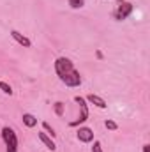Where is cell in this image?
I'll return each mask as SVG.
<instances>
[{"label":"cell","instance_id":"cell-7","mask_svg":"<svg viewBox=\"0 0 150 152\" xmlns=\"http://www.w3.org/2000/svg\"><path fill=\"white\" fill-rule=\"evenodd\" d=\"M11 37L14 39V41H16L18 44H21L23 48H30V46H32V42H30V39L27 37V36H23L21 32H18V30H14V28L11 30Z\"/></svg>","mask_w":150,"mask_h":152},{"label":"cell","instance_id":"cell-13","mask_svg":"<svg viewBox=\"0 0 150 152\" xmlns=\"http://www.w3.org/2000/svg\"><path fill=\"white\" fill-rule=\"evenodd\" d=\"M104 126H106V129H110V131H117V129H118V124H117L115 120H110V118L104 122Z\"/></svg>","mask_w":150,"mask_h":152},{"label":"cell","instance_id":"cell-15","mask_svg":"<svg viewBox=\"0 0 150 152\" xmlns=\"http://www.w3.org/2000/svg\"><path fill=\"white\" fill-rule=\"evenodd\" d=\"M55 113L57 115H64V104L58 101V103H55Z\"/></svg>","mask_w":150,"mask_h":152},{"label":"cell","instance_id":"cell-16","mask_svg":"<svg viewBox=\"0 0 150 152\" xmlns=\"http://www.w3.org/2000/svg\"><path fill=\"white\" fill-rule=\"evenodd\" d=\"M92 152H103V147H101V142H99V140H95V142H94Z\"/></svg>","mask_w":150,"mask_h":152},{"label":"cell","instance_id":"cell-6","mask_svg":"<svg viewBox=\"0 0 150 152\" xmlns=\"http://www.w3.org/2000/svg\"><path fill=\"white\" fill-rule=\"evenodd\" d=\"M76 136H78L79 142H83V143H90V142L94 140V131H92L90 127H79L78 133H76Z\"/></svg>","mask_w":150,"mask_h":152},{"label":"cell","instance_id":"cell-11","mask_svg":"<svg viewBox=\"0 0 150 152\" xmlns=\"http://www.w3.org/2000/svg\"><path fill=\"white\" fill-rule=\"evenodd\" d=\"M0 90H2L4 94H7V96H11V94H12V87H11L7 81H0Z\"/></svg>","mask_w":150,"mask_h":152},{"label":"cell","instance_id":"cell-10","mask_svg":"<svg viewBox=\"0 0 150 152\" xmlns=\"http://www.w3.org/2000/svg\"><path fill=\"white\" fill-rule=\"evenodd\" d=\"M23 124L27 127H34V126H37V118L32 113H23Z\"/></svg>","mask_w":150,"mask_h":152},{"label":"cell","instance_id":"cell-17","mask_svg":"<svg viewBox=\"0 0 150 152\" xmlns=\"http://www.w3.org/2000/svg\"><path fill=\"white\" fill-rule=\"evenodd\" d=\"M143 152H150V145H149V143H145V145H143Z\"/></svg>","mask_w":150,"mask_h":152},{"label":"cell","instance_id":"cell-9","mask_svg":"<svg viewBox=\"0 0 150 152\" xmlns=\"http://www.w3.org/2000/svg\"><path fill=\"white\" fill-rule=\"evenodd\" d=\"M39 140H41V142H42V143H44V145H46V147H48V149H50L51 152L57 149L55 142H53V140H51V138H50V136H48L46 133H39Z\"/></svg>","mask_w":150,"mask_h":152},{"label":"cell","instance_id":"cell-14","mask_svg":"<svg viewBox=\"0 0 150 152\" xmlns=\"http://www.w3.org/2000/svg\"><path fill=\"white\" fill-rule=\"evenodd\" d=\"M69 5H71L73 9H79V7L85 5V0H69Z\"/></svg>","mask_w":150,"mask_h":152},{"label":"cell","instance_id":"cell-2","mask_svg":"<svg viewBox=\"0 0 150 152\" xmlns=\"http://www.w3.org/2000/svg\"><path fill=\"white\" fill-rule=\"evenodd\" d=\"M74 101L79 104V117H78V120H74V122H71L69 126H78V124H83L87 118H88V104H87V101H85V97H81V96H76Z\"/></svg>","mask_w":150,"mask_h":152},{"label":"cell","instance_id":"cell-3","mask_svg":"<svg viewBox=\"0 0 150 152\" xmlns=\"http://www.w3.org/2000/svg\"><path fill=\"white\" fill-rule=\"evenodd\" d=\"M58 78L67 87H79L81 85V76H79V73L76 69H73V71H69V73H66V75H62V76H58Z\"/></svg>","mask_w":150,"mask_h":152},{"label":"cell","instance_id":"cell-1","mask_svg":"<svg viewBox=\"0 0 150 152\" xmlns=\"http://www.w3.org/2000/svg\"><path fill=\"white\" fill-rule=\"evenodd\" d=\"M2 138L5 142V147H7V152H16L18 151V136L16 133L11 129V127H4L2 129Z\"/></svg>","mask_w":150,"mask_h":152},{"label":"cell","instance_id":"cell-5","mask_svg":"<svg viewBox=\"0 0 150 152\" xmlns=\"http://www.w3.org/2000/svg\"><path fill=\"white\" fill-rule=\"evenodd\" d=\"M131 12H133V4L124 2V0H118V7H117V11H115L113 16H115L117 20H125Z\"/></svg>","mask_w":150,"mask_h":152},{"label":"cell","instance_id":"cell-12","mask_svg":"<svg viewBox=\"0 0 150 152\" xmlns=\"http://www.w3.org/2000/svg\"><path fill=\"white\" fill-rule=\"evenodd\" d=\"M42 127H44V131H46V134H50L51 138H53V136L57 134V133H55V129H53V127H51V126H50L48 122H42Z\"/></svg>","mask_w":150,"mask_h":152},{"label":"cell","instance_id":"cell-8","mask_svg":"<svg viewBox=\"0 0 150 152\" xmlns=\"http://www.w3.org/2000/svg\"><path fill=\"white\" fill-rule=\"evenodd\" d=\"M85 101H88L90 104H94V106H97V108H101V110H104L108 104H106V101L101 97V96H95V94H90V96H87V99Z\"/></svg>","mask_w":150,"mask_h":152},{"label":"cell","instance_id":"cell-4","mask_svg":"<svg viewBox=\"0 0 150 152\" xmlns=\"http://www.w3.org/2000/svg\"><path fill=\"white\" fill-rule=\"evenodd\" d=\"M73 69H74V64H73L69 58L60 57V58L55 60V71H57V75L58 76L66 75V73H69V71H73Z\"/></svg>","mask_w":150,"mask_h":152}]
</instances>
